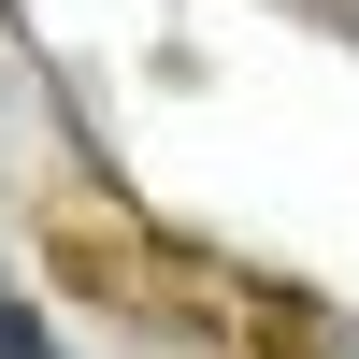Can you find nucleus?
I'll use <instances>...</instances> for the list:
<instances>
[{
  "label": "nucleus",
  "mask_w": 359,
  "mask_h": 359,
  "mask_svg": "<svg viewBox=\"0 0 359 359\" xmlns=\"http://www.w3.org/2000/svg\"><path fill=\"white\" fill-rule=\"evenodd\" d=\"M0 359H57V345H43V331H29V316H15V302H0Z\"/></svg>",
  "instance_id": "obj_1"
}]
</instances>
